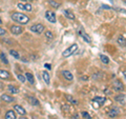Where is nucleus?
I'll return each mask as SVG.
<instances>
[{
  "label": "nucleus",
  "mask_w": 126,
  "mask_h": 119,
  "mask_svg": "<svg viewBox=\"0 0 126 119\" xmlns=\"http://www.w3.org/2000/svg\"><path fill=\"white\" fill-rule=\"evenodd\" d=\"M11 17L14 21L20 23V24H26V23H29V21H30V17H27V16L23 13H19V12H14V13L11 15Z\"/></svg>",
  "instance_id": "1"
},
{
  "label": "nucleus",
  "mask_w": 126,
  "mask_h": 119,
  "mask_svg": "<svg viewBox=\"0 0 126 119\" xmlns=\"http://www.w3.org/2000/svg\"><path fill=\"white\" fill-rule=\"evenodd\" d=\"M77 51H78V45L76 44V43H74V44H72L69 47H67L65 51H63L62 56L64 58H68V57L72 56V55H74Z\"/></svg>",
  "instance_id": "2"
},
{
  "label": "nucleus",
  "mask_w": 126,
  "mask_h": 119,
  "mask_svg": "<svg viewBox=\"0 0 126 119\" xmlns=\"http://www.w3.org/2000/svg\"><path fill=\"white\" fill-rule=\"evenodd\" d=\"M105 101H106V98L105 97H99V96H97V97H94L93 99V103H94V108H100V106H102V105L105 103Z\"/></svg>",
  "instance_id": "3"
},
{
  "label": "nucleus",
  "mask_w": 126,
  "mask_h": 119,
  "mask_svg": "<svg viewBox=\"0 0 126 119\" xmlns=\"http://www.w3.org/2000/svg\"><path fill=\"white\" fill-rule=\"evenodd\" d=\"M30 30L33 32V33H36V34H41L43 31H44V25H42L41 23L39 24H34L30 27Z\"/></svg>",
  "instance_id": "4"
},
{
  "label": "nucleus",
  "mask_w": 126,
  "mask_h": 119,
  "mask_svg": "<svg viewBox=\"0 0 126 119\" xmlns=\"http://www.w3.org/2000/svg\"><path fill=\"white\" fill-rule=\"evenodd\" d=\"M45 18L50 23H56V14L53 11H46L45 12Z\"/></svg>",
  "instance_id": "5"
},
{
  "label": "nucleus",
  "mask_w": 126,
  "mask_h": 119,
  "mask_svg": "<svg viewBox=\"0 0 126 119\" xmlns=\"http://www.w3.org/2000/svg\"><path fill=\"white\" fill-rule=\"evenodd\" d=\"M78 35L80 36L82 39H83L84 41H86L87 43H92V38H90L87 34L85 33V32L83 31V30H79V32H78Z\"/></svg>",
  "instance_id": "6"
},
{
  "label": "nucleus",
  "mask_w": 126,
  "mask_h": 119,
  "mask_svg": "<svg viewBox=\"0 0 126 119\" xmlns=\"http://www.w3.org/2000/svg\"><path fill=\"white\" fill-rule=\"evenodd\" d=\"M22 32H23V29L20 26V25H13V26H11V33L13 34V35H20L22 34Z\"/></svg>",
  "instance_id": "7"
},
{
  "label": "nucleus",
  "mask_w": 126,
  "mask_h": 119,
  "mask_svg": "<svg viewBox=\"0 0 126 119\" xmlns=\"http://www.w3.org/2000/svg\"><path fill=\"white\" fill-rule=\"evenodd\" d=\"M113 90L116 91V92H121V91L124 90V85L123 83H122L120 80H115L113 81Z\"/></svg>",
  "instance_id": "8"
},
{
  "label": "nucleus",
  "mask_w": 126,
  "mask_h": 119,
  "mask_svg": "<svg viewBox=\"0 0 126 119\" xmlns=\"http://www.w3.org/2000/svg\"><path fill=\"white\" fill-rule=\"evenodd\" d=\"M107 115H108V117H110V118H116L117 116H119L120 115V111L118 110L117 108H112L107 112Z\"/></svg>",
  "instance_id": "9"
},
{
  "label": "nucleus",
  "mask_w": 126,
  "mask_h": 119,
  "mask_svg": "<svg viewBox=\"0 0 126 119\" xmlns=\"http://www.w3.org/2000/svg\"><path fill=\"white\" fill-rule=\"evenodd\" d=\"M18 9H20L22 11H27V12H31L32 11V5L30 4V3H21V2H19L18 4Z\"/></svg>",
  "instance_id": "10"
},
{
  "label": "nucleus",
  "mask_w": 126,
  "mask_h": 119,
  "mask_svg": "<svg viewBox=\"0 0 126 119\" xmlns=\"http://www.w3.org/2000/svg\"><path fill=\"white\" fill-rule=\"evenodd\" d=\"M0 99H1L2 101L6 102V103H11V102L15 101V98L10 96V95H7V94H2L1 96H0Z\"/></svg>",
  "instance_id": "11"
},
{
  "label": "nucleus",
  "mask_w": 126,
  "mask_h": 119,
  "mask_svg": "<svg viewBox=\"0 0 126 119\" xmlns=\"http://www.w3.org/2000/svg\"><path fill=\"white\" fill-rule=\"evenodd\" d=\"M10 78H11L10 72L4 71V70H0V79H2V80H9Z\"/></svg>",
  "instance_id": "12"
},
{
  "label": "nucleus",
  "mask_w": 126,
  "mask_h": 119,
  "mask_svg": "<svg viewBox=\"0 0 126 119\" xmlns=\"http://www.w3.org/2000/svg\"><path fill=\"white\" fill-rule=\"evenodd\" d=\"M61 74H62V76L64 77L66 80H68V81H72L73 79H74V75L70 73L69 71H66V70H65V71H62Z\"/></svg>",
  "instance_id": "13"
},
{
  "label": "nucleus",
  "mask_w": 126,
  "mask_h": 119,
  "mask_svg": "<svg viewBox=\"0 0 126 119\" xmlns=\"http://www.w3.org/2000/svg\"><path fill=\"white\" fill-rule=\"evenodd\" d=\"M14 110H15V112L18 113L19 115H20V116H21V115H25V114H26V111L23 109L21 105H19V104L14 105Z\"/></svg>",
  "instance_id": "14"
},
{
  "label": "nucleus",
  "mask_w": 126,
  "mask_h": 119,
  "mask_svg": "<svg viewBox=\"0 0 126 119\" xmlns=\"http://www.w3.org/2000/svg\"><path fill=\"white\" fill-rule=\"evenodd\" d=\"M4 119H16V113L13 110H9L5 113V117Z\"/></svg>",
  "instance_id": "15"
},
{
  "label": "nucleus",
  "mask_w": 126,
  "mask_h": 119,
  "mask_svg": "<svg viewBox=\"0 0 126 119\" xmlns=\"http://www.w3.org/2000/svg\"><path fill=\"white\" fill-rule=\"evenodd\" d=\"M63 15H64L66 18L72 19V20H74V19H75V14L70 10H64V11H63Z\"/></svg>",
  "instance_id": "16"
},
{
  "label": "nucleus",
  "mask_w": 126,
  "mask_h": 119,
  "mask_svg": "<svg viewBox=\"0 0 126 119\" xmlns=\"http://www.w3.org/2000/svg\"><path fill=\"white\" fill-rule=\"evenodd\" d=\"M42 78H43V80H44V82L46 83V84H49V83H50L49 74L47 73L46 71H43V72H42Z\"/></svg>",
  "instance_id": "17"
},
{
  "label": "nucleus",
  "mask_w": 126,
  "mask_h": 119,
  "mask_svg": "<svg viewBox=\"0 0 126 119\" xmlns=\"http://www.w3.org/2000/svg\"><path fill=\"white\" fill-rule=\"evenodd\" d=\"M25 78H26V80L30 82V84H35V78H34V75L32 73L27 72L25 74Z\"/></svg>",
  "instance_id": "18"
},
{
  "label": "nucleus",
  "mask_w": 126,
  "mask_h": 119,
  "mask_svg": "<svg viewBox=\"0 0 126 119\" xmlns=\"http://www.w3.org/2000/svg\"><path fill=\"white\" fill-rule=\"evenodd\" d=\"M65 98H66V100H67L69 103H72V104H75V105H77L79 104V102L77 99H75L73 96H70V95H65Z\"/></svg>",
  "instance_id": "19"
},
{
  "label": "nucleus",
  "mask_w": 126,
  "mask_h": 119,
  "mask_svg": "<svg viewBox=\"0 0 126 119\" xmlns=\"http://www.w3.org/2000/svg\"><path fill=\"white\" fill-rule=\"evenodd\" d=\"M7 91L12 94H18L19 93V89L16 88L15 85H12V84H10L9 86H7Z\"/></svg>",
  "instance_id": "20"
},
{
  "label": "nucleus",
  "mask_w": 126,
  "mask_h": 119,
  "mask_svg": "<svg viewBox=\"0 0 126 119\" xmlns=\"http://www.w3.org/2000/svg\"><path fill=\"white\" fill-rule=\"evenodd\" d=\"M29 101H30V103L33 104V105H39L38 99L35 98V97H33V96H30V97H29Z\"/></svg>",
  "instance_id": "21"
},
{
  "label": "nucleus",
  "mask_w": 126,
  "mask_h": 119,
  "mask_svg": "<svg viewBox=\"0 0 126 119\" xmlns=\"http://www.w3.org/2000/svg\"><path fill=\"white\" fill-rule=\"evenodd\" d=\"M48 3L50 4V6L54 7V9H59L60 5H61L59 2H56V1H54V0H48Z\"/></svg>",
  "instance_id": "22"
},
{
  "label": "nucleus",
  "mask_w": 126,
  "mask_h": 119,
  "mask_svg": "<svg viewBox=\"0 0 126 119\" xmlns=\"http://www.w3.org/2000/svg\"><path fill=\"white\" fill-rule=\"evenodd\" d=\"M100 59H101L102 62L105 63V64H108V63H109V58L107 56H105V55H103V54L100 55Z\"/></svg>",
  "instance_id": "23"
},
{
  "label": "nucleus",
  "mask_w": 126,
  "mask_h": 119,
  "mask_svg": "<svg viewBox=\"0 0 126 119\" xmlns=\"http://www.w3.org/2000/svg\"><path fill=\"white\" fill-rule=\"evenodd\" d=\"M0 59H1V61L4 63V64H9V60H7V58L5 56V54L4 53H0Z\"/></svg>",
  "instance_id": "24"
},
{
  "label": "nucleus",
  "mask_w": 126,
  "mask_h": 119,
  "mask_svg": "<svg viewBox=\"0 0 126 119\" xmlns=\"http://www.w3.org/2000/svg\"><path fill=\"white\" fill-rule=\"evenodd\" d=\"M10 54H11L14 58H16V59H19V58H20V55H19V53L17 52V51H15V50H11V51H10Z\"/></svg>",
  "instance_id": "25"
},
{
  "label": "nucleus",
  "mask_w": 126,
  "mask_h": 119,
  "mask_svg": "<svg viewBox=\"0 0 126 119\" xmlns=\"http://www.w3.org/2000/svg\"><path fill=\"white\" fill-rule=\"evenodd\" d=\"M118 43H119V45H122V46H126V40L123 38V37H119L118 38Z\"/></svg>",
  "instance_id": "26"
},
{
  "label": "nucleus",
  "mask_w": 126,
  "mask_h": 119,
  "mask_svg": "<svg viewBox=\"0 0 126 119\" xmlns=\"http://www.w3.org/2000/svg\"><path fill=\"white\" fill-rule=\"evenodd\" d=\"M116 101H118V102H123L124 101V99H125V96L124 95H122V94H120V95H118V96H116Z\"/></svg>",
  "instance_id": "27"
},
{
  "label": "nucleus",
  "mask_w": 126,
  "mask_h": 119,
  "mask_svg": "<svg viewBox=\"0 0 126 119\" xmlns=\"http://www.w3.org/2000/svg\"><path fill=\"white\" fill-rule=\"evenodd\" d=\"M45 37L50 40V39H53V38H54V35H53V33H52L50 31H46V32H45Z\"/></svg>",
  "instance_id": "28"
},
{
  "label": "nucleus",
  "mask_w": 126,
  "mask_h": 119,
  "mask_svg": "<svg viewBox=\"0 0 126 119\" xmlns=\"http://www.w3.org/2000/svg\"><path fill=\"white\" fill-rule=\"evenodd\" d=\"M17 78H18V80H19V81H21L22 83H24L25 80H26L25 76H23V75H21V74H18V75H17Z\"/></svg>",
  "instance_id": "29"
},
{
  "label": "nucleus",
  "mask_w": 126,
  "mask_h": 119,
  "mask_svg": "<svg viewBox=\"0 0 126 119\" xmlns=\"http://www.w3.org/2000/svg\"><path fill=\"white\" fill-rule=\"evenodd\" d=\"M81 115H82V117L85 118V119H90V118H92V117H90V115L87 112H82Z\"/></svg>",
  "instance_id": "30"
},
{
  "label": "nucleus",
  "mask_w": 126,
  "mask_h": 119,
  "mask_svg": "<svg viewBox=\"0 0 126 119\" xmlns=\"http://www.w3.org/2000/svg\"><path fill=\"white\" fill-rule=\"evenodd\" d=\"M5 34H6V30H4L3 27L0 26V36H4Z\"/></svg>",
  "instance_id": "31"
},
{
  "label": "nucleus",
  "mask_w": 126,
  "mask_h": 119,
  "mask_svg": "<svg viewBox=\"0 0 126 119\" xmlns=\"http://www.w3.org/2000/svg\"><path fill=\"white\" fill-rule=\"evenodd\" d=\"M101 9H103V10H112V7H110L109 5H105V4H103L101 6Z\"/></svg>",
  "instance_id": "32"
},
{
  "label": "nucleus",
  "mask_w": 126,
  "mask_h": 119,
  "mask_svg": "<svg viewBox=\"0 0 126 119\" xmlns=\"http://www.w3.org/2000/svg\"><path fill=\"white\" fill-rule=\"evenodd\" d=\"M44 67H46V70H52V65H50L49 64V63H45V64H44Z\"/></svg>",
  "instance_id": "33"
},
{
  "label": "nucleus",
  "mask_w": 126,
  "mask_h": 119,
  "mask_svg": "<svg viewBox=\"0 0 126 119\" xmlns=\"http://www.w3.org/2000/svg\"><path fill=\"white\" fill-rule=\"evenodd\" d=\"M19 119H27V117H25L24 115H21V116H20V118H19Z\"/></svg>",
  "instance_id": "34"
},
{
  "label": "nucleus",
  "mask_w": 126,
  "mask_h": 119,
  "mask_svg": "<svg viewBox=\"0 0 126 119\" xmlns=\"http://www.w3.org/2000/svg\"><path fill=\"white\" fill-rule=\"evenodd\" d=\"M123 75H124V76L126 77V70H125V71H124V72H123Z\"/></svg>",
  "instance_id": "35"
},
{
  "label": "nucleus",
  "mask_w": 126,
  "mask_h": 119,
  "mask_svg": "<svg viewBox=\"0 0 126 119\" xmlns=\"http://www.w3.org/2000/svg\"><path fill=\"white\" fill-rule=\"evenodd\" d=\"M24 1H26V2H31V1H33V0H24Z\"/></svg>",
  "instance_id": "36"
},
{
  "label": "nucleus",
  "mask_w": 126,
  "mask_h": 119,
  "mask_svg": "<svg viewBox=\"0 0 126 119\" xmlns=\"http://www.w3.org/2000/svg\"><path fill=\"white\" fill-rule=\"evenodd\" d=\"M0 24H2V20H1V18H0Z\"/></svg>",
  "instance_id": "37"
},
{
  "label": "nucleus",
  "mask_w": 126,
  "mask_h": 119,
  "mask_svg": "<svg viewBox=\"0 0 126 119\" xmlns=\"http://www.w3.org/2000/svg\"><path fill=\"white\" fill-rule=\"evenodd\" d=\"M109 1H112V0H109Z\"/></svg>",
  "instance_id": "38"
}]
</instances>
